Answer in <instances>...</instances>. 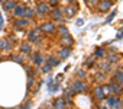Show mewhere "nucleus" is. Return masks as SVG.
<instances>
[{
  "label": "nucleus",
  "instance_id": "obj_1",
  "mask_svg": "<svg viewBox=\"0 0 123 109\" xmlns=\"http://www.w3.org/2000/svg\"><path fill=\"white\" fill-rule=\"evenodd\" d=\"M48 16L52 19V22H56L58 25H64L65 22H68V19H67L64 15H62V10H61V6H59V7L54 6V7L49 10Z\"/></svg>",
  "mask_w": 123,
  "mask_h": 109
},
{
  "label": "nucleus",
  "instance_id": "obj_2",
  "mask_svg": "<svg viewBox=\"0 0 123 109\" xmlns=\"http://www.w3.org/2000/svg\"><path fill=\"white\" fill-rule=\"evenodd\" d=\"M68 89L71 90V93H73V95L84 93V92L87 90V83H86V82H83V80H80V79H77V80H74V82L70 84V87H68Z\"/></svg>",
  "mask_w": 123,
  "mask_h": 109
},
{
  "label": "nucleus",
  "instance_id": "obj_3",
  "mask_svg": "<svg viewBox=\"0 0 123 109\" xmlns=\"http://www.w3.org/2000/svg\"><path fill=\"white\" fill-rule=\"evenodd\" d=\"M39 31H41L43 35H54V34L56 32V26H55V23H54L52 20H49V22H43V23H41Z\"/></svg>",
  "mask_w": 123,
  "mask_h": 109
},
{
  "label": "nucleus",
  "instance_id": "obj_4",
  "mask_svg": "<svg viewBox=\"0 0 123 109\" xmlns=\"http://www.w3.org/2000/svg\"><path fill=\"white\" fill-rule=\"evenodd\" d=\"M61 10H62V15H64V16H65L67 19H70V18L75 16V13H77V10H78L77 2H75V3H73V5H67V6H61Z\"/></svg>",
  "mask_w": 123,
  "mask_h": 109
},
{
  "label": "nucleus",
  "instance_id": "obj_5",
  "mask_svg": "<svg viewBox=\"0 0 123 109\" xmlns=\"http://www.w3.org/2000/svg\"><path fill=\"white\" fill-rule=\"evenodd\" d=\"M107 105H109L110 109H123V105H122L119 96H116V95L114 96L113 95L107 96Z\"/></svg>",
  "mask_w": 123,
  "mask_h": 109
},
{
  "label": "nucleus",
  "instance_id": "obj_6",
  "mask_svg": "<svg viewBox=\"0 0 123 109\" xmlns=\"http://www.w3.org/2000/svg\"><path fill=\"white\" fill-rule=\"evenodd\" d=\"M96 7H98V12L100 13H107V12L111 10L113 2H111V0H98V3H97Z\"/></svg>",
  "mask_w": 123,
  "mask_h": 109
},
{
  "label": "nucleus",
  "instance_id": "obj_7",
  "mask_svg": "<svg viewBox=\"0 0 123 109\" xmlns=\"http://www.w3.org/2000/svg\"><path fill=\"white\" fill-rule=\"evenodd\" d=\"M29 19H26V18H16L15 20H13V26H15V31H18V32H20L23 28H26L28 25H29Z\"/></svg>",
  "mask_w": 123,
  "mask_h": 109
},
{
  "label": "nucleus",
  "instance_id": "obj_8",
  "mask_svg": "<svg viewBox=\"0 0 123 109\" xmlns=\"http://www.w3.org/2000/svg\"><path fill=\"white\" fill-rule=\"evenodd\" d=\"M41 35H42V32L39 31V28H32L28 32V42H39Z\"/></svg>",
  "mask_w": 123,
  "mask_h": 109
},
{
  "label": "nucleus",
  "instance_id": "obj_9",
  "mask_svg": "<svg viewBox=\"0 0 123 109\" xmlns=\"http://www.w3.org/2000/svg\"><path fill=\"white\" fill-rule=\"evenodd\" d=\"M35 10H36V13H38V15H41V16H45V15H48V13H49V10H51V6L48 5V2H39V3L36 5Z\"/></svg>",
  "mask_w": 123,
  "mask_h": 109
},
{
  "label": "nucleus",
  "instance_id": "obj_10",
  "mask_svg": "<svg viewBox=\"0 0 123 109\" xmlns=\"http://www.w3.org/2000/svg\"><path fill=\"white\" fill-rule=\"evenodd\" d=\"M91 93H93V96H94V99H96L97 102H101V100L106 99V95H104V92H103V86H101V84L94 86L93 90H91Z\"/></svg>",
  "mask_w": 123,
  "mask_h": 109
},
{
  "label": "nucleus",
  "instance_id": "obj_11",
  "mask_svg": "<svg viewBox=\"0 0 123 109\" xmlns=\"http://www.w3.org/2000/svg\"><path fill=\"white\" fill-rule=\"evenodd\" d=\"M70 55H71V48H68V47H61V48L56 51V58H59L61 61H62V60H67Z\"/></svg>",
  "mask_w": 123,
  "mask_h": 109
},
{
  "label": "nucleus",
  "instance_id": "obj_12",
  "mask_svg": "<svg viewBox=\"0 0 123 109\" xmlns=\"http://www.w3.org/2000/svg\"><path fill=\"white\" fill-rule=\"evenodd\" d=\"M59 45L61 47H68V48H73L74 45V38L68 34L65 36H59Z\"/></svg>",
  "mask_w": 123,
  "mask_h": 109
},
{
  "label": "nucleus",
  "instance_id": "obj_13",
  "mask_svg": "<svg viewBox=\"0 0 123 109\" xmlns=\"http://www.w3.org/2000/svg\"><path fill=\"white\" fill-rule=\"evenodd\" d=\"M107 84H109V87H110V90H111V95H116V96H120V95H123V87H122L120 84H117L114 80L109 82Z\"/></svg>",
  "mask_w": 123,
  "mask_h": 109
},
{
  "label": "nucleus",
  "instance_id": "obj_14",
  "mask_svg": "<svg viewBox=\"0 0 123 109\" xmlns=\"http://www.w3.org/2000/svg\"><path fill=\"white\" fill-rule=\"evenodd\" d=\"M31 60L33 63V67H41L43 63H45V58L42 57L41 52H35L33 55H31Z\"/></svg>",
  "mask_w": 123,
  "mask_h": 109
},
{
  "label": "nucleus",
  "instance_id": "obj_15",
  "mask_svg": "<svg viewBox=\"0 0 123 109\" xmlns=\"http://www.w3.org/2000/svg\"><path fill=\"white\" fill-rule=\"evenodd\" d=\"M0 5H2V7H3L6 12H12L18 3L15 2V0H0Z\"/></svg>",
  "mask_w": 123,
  "mask_h": 109
},
{
  "label": "nucleus",
  "instance_id": "obj_16",
  "mask_svg": "<svg viewBox=\"0 0 123 109\" xmlns=\"http://www.w3.org/2000/svg\"><path fill=\"white\" fill-rule=\"evenodd\" d=\"M19 52L22 54V55H28V54L32 52V45L31 42H22L19 45Z\"/></svg>",
  "mask_w": 123,
  "mask_h": 109
},
{
  "label": "nucleus",
  "instance_id": "obj_17",
  "mask_svg": "<svg viewBox=\"0 0 123 109\" xmlns=\"http://www.w3.org/2000/svg\"><path fill=\"white\" fill-rule=\"evenodd\" d=\"M111 80H114L117 84H120V86L123 87V70H114Z\"/></svg>",
  "mask_w": 123,
  "mask_h": 109
},
{
  "label": "nucleus",
  "instance_id": "obj_18",
  "mask_svg": "<svg viewBox=\"0 0 123 109\" xmlns=\"http://www.w3.org/2000/svg\"><path fill=\"white\" fill-rule=\"evenodd\" d=\"M25 7H26V6H23V5H19V3H18V5L15 6V9L12 10V12H13V15H15V18H22V16H23V13H25Z\"/></svg>",
  "mask_w": 123,
  "mask_h": 109
},
{
  "label": "nucleus",
  "instance_id": "obj_19",
  "mask_svg": "<svg viewBox=\"0 0 123 109\" xmlns=\"http://www.w3.org/2000/svg\"><path fill=\"white\" fill-rule=\"evenodd\" d=\"M52 106H54V109H65V100H64V97L54 99Z\"/></svg>",
  "mask_w": 123,
  "mask_h": 109
},
{
  "label": "nucleus",
  "instance_id": "obj_20",
  "mask_svg": "<svg viewBox=\"0 0 123 109\" xmlns=\"http://www.w3.org/2000/svg\"><path fill=\"white\" fill-rule=\"evenodd\" d=\"M35 13H36V10L33 9V7H25V13H23V18H26V19H33L35 18Z\"/></svg>",
  "mask_w": 123,
  "mask_h": 109
},
{
  "label": "nucleus",
  "instance_id": "obj_21",
  "mask_svg": "<svg viewBox=\"0 0 123 109\" xmlns=\"http://www.w3.org/2000/svg\"><path fill=\"white\" fill-rule=\"evenodd\" d=\"M45 61H46L48 64H51L52 67H56V66H59V63H61V60L56 58V57H54V55H48Z\"/></svg>",
  "mask_w": 123,
  "mask_h": 109
},
{
  "label": "nucleus",
  "instance_id": "obj_22",
  "mask_svg": "<svg viewBox=\"0 0 123 109\" xmlns=\"http://www.w3.org/2000/svg\"><path fill=\"white\" fill-rule=\"evenodd\" d=\"M104 57H106L107 63H110V64H113V63H117V60H119V55H117V54H113V52H107Z\"/></svg>",
  "mask_w": 123,
  "mask_h": 109
},
{
  "label": "nucleus",
  "instance_id": "obj_23",
  "mask_svg": "<svg viewBox=\"0 0 123 109\" xmlns=\"http://www.w3.org/2000/svg\"><path fill=\"white\" fill-rule=\"evenodd\" d=\"M98 70H100L101 73H104V74H106V73H109V71L111 70L110 63H107V61H104V63H103V61H101V63L98 64Z\"/></svg>",
  "mask_w": 123,
  "mask_h": 109
},
{
  "label": "nucleus",
  "instance_id": "obj_24",
  "mask_svg": "<svg viewBox=\"0 0 123 109\" xmlns=\"http://www.w3.org/2000/svg\"><path fill=\"white\" fill-rule=\"evenodd\" d=\"M56 32H58L59 36H65V35L70 34V32H68V28H67L65 25H58V26H56Z\"/></svg>",
  "mask_w": 123,
  "mask_h": 109
},
{
  "label": "nucleus",
  "instance_id": "obj_25",
  "mask_svg": "<svg viewBox=\"0 0 123 109\" xmlns=\"http://www.w3.org/2000/svg\"><path fill=\"white\" fill-rule=\"evenodd\" d=\"M10 49V42L7 39H0V51H9Z\"/></svg>",
  "mask_w": 123,
  "mask_h": 109
},
{
  "label": "nucleus",
  "instance_id": "obj_26",
  "mask_svg": "<svg viewBox=\"0 0 123 109\" xmlns=\"http://www.w3.org/2000/svg\"><path fill=\"white\" fill-rule=\"evenodd\" d=\"M48 90H49V93H55L56 90H59V80L52 82V83L48 86Z\"/></svg>",
  "mask_w": 123,
  "mask_h": 109
},
{
  "label": "nucleus",
  "instance_id": "obj_27",
  "mask_svg": "<svg viewBox=\"0 0 123 109\" xmlns=\"http://www.w3.org/2000/svg\"><path fill=\"white\" fill-rule=\"evenodd\" d=\"M52 68H54V67H52L51 64H48L46 61H45V63H43V64L41 66V71H42V73H45V74H49Z\"/></svg>",
  "mask_w": 123,
  "mask_h": 109
},
{
  "label": "nucleus",
  "instance_id": "obj_28",
  "mask_svg": "<svg viewBox=\"0 0 123 109\" xmlns=\"http://www.w3.org/2000/svg\"><path fill=\"white\" fill-rule=\"evenodd\" d=\"M10 60L12 61H15V63H19V64H22L23 63V55L19 52V54H13V55L10 57Z\"/></svg>",
  "mask_w": 123,
  "mask_h": 109
},
{
  "label": "nucleus",
  "instance_id": "obj_29",
  "mask_svg": "<svg viewBox=\"0 0 123 109\" xmlns=\"http://www.w3.org/2000/svg\"><path fill=\"white\" fill-rule=\"evenodd\" d=\"M104 55H106V51L103 48H96V51H94V58H103Z\"/></svg>",
  "mask_w": 123,
  "mask_h": 109
},
{
  "label": "nucleus",
  "instance_id": "obj_30",
  "mask_svg": "<svg viewBox=\"0 0 123 109\" xmlns=\"http://www.w3.org/2000/svg\"><path fill=\"white\" fill-rule=\"evenodd\" d=\"M86 2V5L91 9V7H96L97 6V3H98V0H84Z\"/></svg>",
  "mask_w": 123,
  "mask_h": 109
},
{
  "label": "nucleus",
  "instance_id": "obj_31",
  "mask_svg": "<svg viewBox=\"0 0 123 109\" xmlns=\"http://www.w3.org/2000/svg\"><path fill=\"white\" fill-rule=\"evenodd\" d=\"M114 16H116V9L110 12V15H109V16H107V19H106V23H111V22H113V19H114Z\"/></svg>",
  "mask_w": 123,
  "mask_h": 109
},
{
  "label": "nucleus",
  "instance_id": "obj_32",
  "mask_svg": "<svg viewBox=\"0 0 123 109\" xmlns=\"http://www.w3.org/2000/svg\"><path fill=\"white\" fill-rule=\"evenodd\" d=\"M33 83H35V77H33V74H28V89H31V87L33 86Z\"/></svg>",
  "mask_w": 123,
  "mask_h": 109
},
{
  "label": "nucleus",
  "instance_id": "obj_33",
  "mask_svg": "<svg viewBox=\"0 0 123 109\" xmlns=\"http://www.w3.org/2000/svg\"><path fill=\"white\" fill-rule=\"evenodd\" d=\"M23 68H25V71H26L28 74H33V70H35V67H33V66H28V64H23Z\"/></svg>",
  "mask_w": 123,
  "mask_h": 109
},
{
  "label": "nucleus",
  "instance_id": "obj_34",
  "mask_svg": "<svg viewBox=\"0 0 123 109\" xmlns=\"http://www.w3.org/2000/svg\"><path fill=\"white\" fill-rule=\"evenodd\" d=\"M101 86H103V92H104L106 97H107V96H110V95H111V90H110L109 84H101Z\"/></svg>",
  "mask_w": 123,
  "mask_h": 109
},
{
  "label": "nucleus",
  "instance_id": "obj_35",
  "mask_svg": "<svg viewBox=\"0 0 123 109\" xmlns=\"http://www.w3.org/2000/svg\"><path fill=\"white\" fill-rule=\"evenodd\" d=\"M93 64H94V57H88V58L86 60V63H84L86 67H91Z\"/></svg>",
  "mask_w": 123,
  "mask_h": 109
},
{
  "label": "nucleus",
  "instance_id": "obj_36",
  "mask_svg": "<svg viewBox=\"0 0 123 109\" xmlns=\"http://www.w3.org/2000/svg\"><path fill=\"white\" fill-rule=\"evenodd\" d=\"M86 70H78L77 71V79H80V80H83V79H86Z\"/></svg>",
  "mask_w": 123,
  "mask_h": 109
},
{
  "label": "nucleus",
  "instance_id": "obj_37",
  "mask_svg": "<svg viewBox=\"0 0 123 109\" xmlns=\"http://www.w3.org/2000/svg\"><path fill=\"white\" fill-rule=\"evenodd\" d=\"M62 0H48V5L51 6V7H54V6H56L58 3H61Z\"/></svg>",
  "mask_w": 123,
  "mask_h": 109
},
{
  "label": "nucleus",
  "instance_id": "obj_38",
  "mask_svg": "<svg viewBox=\"0 0 123 109\" xmlns=\"http://www.w3.org/2000/svg\"><path fill=\"white\" fill-rule=\"evenodd\" d=\"M3 28H5V19H3L2 10H0V31H3Z\"/></svg>",
  "mask_w": 123,
  "mask_h": 109
},
{
  "label": "nucleus",
  "instance_id": "obj_39",
  "mask_svg": "<svg viewBox=\"0 0 123 109\" xmlns=\"http://www.w3.org/2000/svg\"><path fill=\"white\" fill-rule=\"evenodd\" d=\"M22 109H31V100H26L25 105L22 106Z\"/></svg>",
  "mask_w": 123,
  "mask_h": 109
},
{
  "label": "nucleus",
  "instance_id": "obj_40",
  "mask_svg": "<svg viewBox=\"0 0 123 109\" xmlns=\"http://www.w3.org/2000/svg\"><path fill=\"white\" fill-rule=\"evenodd\" d=\"M75 25H77V26H81V25H84V20L80 18V19H77V20H75Z\"/></svg>",
  "mask_w": 123,
  "mask_h": 109
},
{
  "label": "nucleus",
  "instance_id": "obj_41",
  "mask_svg": "<svg viewBox=\"0 0 123 109\" xmlns=\"http://www.w3.org/2000/svg\"><path fill=\"white\" fill-rule=\"evenodd\" d=\"M116 38H117V39H122V38H123V26L120 28V32L117 34V36H116Z\"/></svg>",
  "mask_w": 123,
  "mask_h": 109
},
{
  "label": "nucleus",
  "instance_id": "obj_42",
  "mask_svg": "<svg viewBox=\"0 0 123 109\" xmlns=\"http://www.w3.org/2000/svg\"><path fill=\"white\" fill-rule=\"evenodd\" d=\"M52 82H54V80H52V77H46V86H49Z\"/></svg>",
  "mask_w": 123,
  "mask_h": 109
},
{
  "label": "nucleus",
  "instance_id": "obj_43",
  "mask_svg": "<svg viewBox=\"0 0 123 109\" xmlns=\"http://www.w3.org/2000/svg\"><path fill=\"white\" fill-rule=\"evenodd\" d=\"M67 2H68V5H73V3H75V2H77V0H67Z\"/></svg>",
  "mask_w": 123,
  "mask_h": 109
},
{
  "label": "nucleus",
  "instance_id": "obj_44",
  "mask_svg": "<svg viewBox=\"0 0 123 109\" xmlns=\"http://www.w3.org/2000/svg\"><path fill=\"white\" fill-rule=\"evenodd\" d=\"M12 109H22V105H18V106H15V108H12Z\"/></svg>",
  "mask_w": 123,
  "mask_h": 109
},
{
  "label": "nucleus",
  "instance_id": "obj_45",
  "mask_svg": "<svg viewBox=\"0 0 123 109\" xmlns=\"http://www.w3.org/2000/svg\"><path fill=\"white\" fill-rule=\"evenodd\" d=\"M101 109H110V108H107V106H104V108H101Z\"/></svg>",
  "mask_w": 123,
  "mask_h": 109
}]
</instances>
